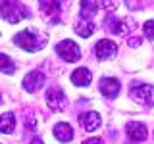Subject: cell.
<instances>
[{
	"mask_svg": "<svg viewBox=\"0 0 154 144\" xmlns=\"http://www.w3.org/2000/svg\"><path fill=\"white\" fill-rule=\"evenodd\" d=\"M14 42L25 52H37L46 44V37L38 35L35 29H23L21 33H17L14 37Z\"/></svg>",
	"mask_w": 154,
	"mask_h": 144,
	"instance_id": "6da1fadb",
	"label": "cell"
},
{
	"mask_svg": "<svg viewBox=\"0 0 154 144\" xmlns=\"http://www.w3.org/2000/svg\"><path fill=\"white\" fill-rule=\"evenodd\" d=\"M27 16H29V12L21 2H12V0L0 2V17H4L8 23H19Z\"/></svg>",
	"mask_w": 154,
	"mask_h": 144,
	"instance_id": "7a4b0ae2",
	"label": "cell"
},
{
	"mask_svg": "<svg viewBox=\"0 0 154 144\" xmlns=\"http://www.w3.org/2000/svg\"><path fill=\"white\" fill-rule=\"evenodd\" d=\"M106 29H110L116 35H129V33L135 29V21L131 17H123V19H116L114 16L106 17Z\"/></svg>",
	"mask_w": 154,
	"mask_h": 144,
	"instance_id": "3957f363",
	"label": "cell"
},
{
	"mask_svg": "<svg viewBox=\"0 0 154 144\" xmlns=\"http://www.w3.org/2000/svg\"><path fill=\"white\" fill-rule=\"evenodd\" d=\"M56 54L71 64V62H77L81 58V50H79V46H77L73 40L66 38V40H62V42L56 44Z\"/></svg>",
	"mask_w": 154,
	"mask_h": 144,
	"instance_id": "277c9868",
	"label": "cell"
},
{
	"mask_svg": "<svg viewBox=\"0 0 154 144\" xmlns=\"http://www.w3.org/2000/svg\"><path fill=\"white\" fill-rule=\"evenodd\" d=\"M129 96L131 100L139 104H144V106H154V86L152 85H139V86H133L129 90Z\"/></svg>",
	"mask_w": 154,
	"mask_h": 144,
	"instance_id": "5b68a950",
	"label": "cell"
},
{
	"mask_svg": "<svg viewBox=\"0 0 154 144\" xmlns=\"http://www.w3.org/2000/svg\"><path fill=\"white\" fill-rule=\"evenodd\" d=\"M94 54L98 60H114L116 54H118V46H116V42L108 40V38H102V40L96 42Z\"/></svg>",
	"mask_w": 154,
	"mask_h": 144,
	"instance_id": "8992f818",
	"label": "cell"
},
{
	"mask_svg": "<svg viewBox=\"0 0 154 144\" xmlns=\"http://www.w3.org/2000/svg\"><path fill=\"white\" fill-rule=\"evenodd\" d=\"M98 88L100 92H102L106 98H116V96L119 94V88H122V85H119L118 79H114V77H102L98 83Z\"/></svg>",
	"mask_w": 154,
	"mask_h": 144,
	"instance_id": "52a82bcc",
	"label": "cell"
},
{
	"mask_svg": "<svg viewBox=\"0 0 154 144\" xmlns=\"http://www.w3.org/2000/svg\"><path fill=\"white\" fill-rule=\"evenodd\" d=\"M46 104H48V108H50L52 112H60V110H64V106L67 104L66 94L62 92L60 88H50L46 92Z\"/></svg>",
	"mask_w": 154,
	"mask_h": 144,
	"instance_id": "ba28073f",
	"label": "cell"
},
{
	"mask_svg": "<svg viewBox=\"0 0 154 144\" xmlns=\"http://www.w3.org/2000/svg\"><path fill=\"white\" fill-rule=\"evenodd\" d=\"M45 81H46L45 73H41V71H31V73H27L25 79H23V88H25L27 92H35V90L42 88Z\"/></svg>",
	"mask_w": 154,
	"mask_h": 144,
	"instance_id": "9c48e42d",
	"label": "cell"
},
{
	"mask_svg": "<svg viewBox=\"0 0 154 144\" xmlns=\"http://www.w3.org/2000/svg\"><path fill=\"white\" fill-rule=\"evenodd\" d=\"M125 133H127V136L135 142H143V140H146V136H148L146 127L139 121H129L125 125Z\"/></svg>",
	"mask_w": 154,
	"mask_h": 144,
	"instance_id": "30bf717a",
	"label": "cell"
},
{
	"mask_svg": "<svg viewBox=\"0 0 154 144\" xmlns=\"http://www.w3.org/2000/svg\"><path fill=\"white\" fill-rule=\"evenodd\" d=\"M79 121H81V125H83V129L87 133H93L100 127V115L96 112H85L79 117Z\"/></svg>",
	"mask_w": 154,
	"mask_h": 144,
	"instance_id": "8fae6325",
	"label": "cell"
},
{
	"mask_svg": "<svg viewBox=\"0 0 154 144\" xmlns=\"http://www.w3.org/2000/svg\"><path fill=\"white\" fill-rule=\"evenodd\" d=\"M54 136L60 142H69V140H73V129H71V125L66 123V121L56 123L54 125Z\"/></svg>",
	"mask_w": 154,
	"mask_h": 144,
	"instance_id": "7c38bea8",
	"label": "cell"
},
{
	"mask_svg": "<svg viewBox=\"0 0 154 144\" xmlns=\"http://www.w3.org/2000/svg\"><path fill=\"white\" fill-rule=\"evenodd\" d=\"M91 79H93V73L87 67H79V69H75L71 73V83L77 85V86H87L91 83Z\"/></svg>",
	"mask_w": 154,
	"mask_h": 144,
	"instance_id": "4fadbf2b",
	"label": "cell"
},
{
	"mask_svg": "<svg viewBox=\"0 0 154 144\" xmlns=\"http://www.w3.org/2000/svg\"><path fill=\"white\" fill-rule=\"evenodd\" d=\"M16 131V115L14 113H2L0 115V133L4 134H12Z\"/></svg>",
	"mask_w": 154,
	"mask_h": 144,
	"instance_id": "5bb4252c",
	"label": "cell"
},
{
	"mask_svg": "<svg viewBox=\"0 0 154 144\" xmlns=\"http://www.w3.org/2000/svg\"><path fill=\"white\" fill-rule=\"evenodd\" d=\"M75 33L79 37H83V38H87V37H91L94 33V25H93V21H87V19H79V21L75 23Z\"/></svg>",
	"mask_w": 154,
	"mask_h": 144,
	"instance_id": "9a60e30c",
	"label": "cell"
},
{
	"mask_svg": "<svg viewBox=\"0 0 154 144\" xmlns=\"http://www.w3.org/2000/svg\"><path fill=\"white\" fill-rule=\"evenodd\" d=\"M98 2H81V17L79 19H87V21H93Z\"/></svg>",
	"mask_w": 154,
	"mask_h": 144,
	"instance_id": "2e32d148",
	"label": "cell"
},
{
	"mask_svg": "<svg viewBox=\"0 0 154 144\" xmlns=\"http://www.w3.org/2000/svg\"><path fill=\"white\" fill-rule=\"evenodd\" d=\"M0 71L2 73H14L16 71V64L6 54H0Z\"/></svg>",
	"mask_w": 154,
	"mask_h": 144,
	"instance_id": "e0dca14e",
	"label": "cell"
},
{
	"mask_svg": "<svg viewBox=\"0 0 154 144\" xmlns=\"http://www.w3.org/2000/svg\"><path fill=\"white\" fill-rule=\"evenodd\" d=\"M143 31H144V37H146L148 40H154V19H148V21L144 23Z\"/></svg>",
	"mask_w": 154,
	"mask_h": 144,
	"instance_id": "ac0fdd59",
	"label": "cell"
},
{
	"mask_svg": "<svg viewBox=\"0 0 154 144\" xmlns=\"http://www.w3.org/2000/svg\"><path fill=\"white\" fill-rule=\"evenodd\" d=\"M83 144H104V142H102V138H96L94 136V138H87Z\"/></svg>",
	"mask_w": 154,
	"mask_h": 144,
	"instance_id": "d6986e66",
	"label": "cell"
},
{
	"mask_svg": "<svg viewBox=\"0 0 154 144\" xmlns=\"http://www.w3.org/2000/svg\"><path fill=\"white\" fill-rule=\"evenodd\" d=\"M129 44H131V46H137V44H141V38H129Z\"/></svg>",
	"mask_w": 154,
	"mask_h": 144,
	"instance_id": "ffe728a7",
	"label": "cell"
},
{
	"mask_svg": "<svg viewBox=\"0 0 154 144\" xmlns=\"http://www.w3.org/2000/svg\"><path fill=\"white\" fill-rule=\"evenodd\" d=\"M31 144H45V142H42V140H41V138H38V136H35V138H33V140H31Z\"/></svg>",
	"mask_w": 154,
	"mask_h": 144,
	"instance_id": "44dd1931",
	"label": "cell"
},
{
	"mask_svg": "<svg viewBox=\"0 0 154 144\" xmlns=\"http://www.w3.org/2000/svg\"><path fill=\"white\" fill-rule=\"evenodd\" d=\"M0 102H2V98H0Z\"/></svg>",
	"mask_w": 154,
	"mask_h": 144,
	"instance_id": "7402d4cb",
	"label": "cell"
}]
</instances>
